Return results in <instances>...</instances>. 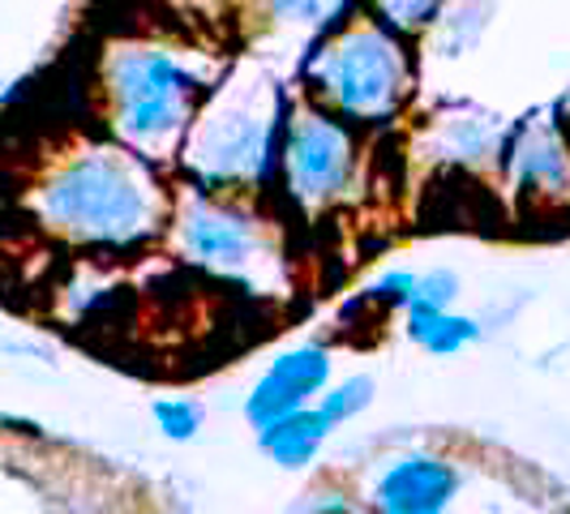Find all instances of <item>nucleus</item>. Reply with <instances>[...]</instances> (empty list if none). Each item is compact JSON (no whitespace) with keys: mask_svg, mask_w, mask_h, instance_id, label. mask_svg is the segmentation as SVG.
<instances>
[{"mask_svg":"<svg viewBox=\"0 0 570 514\" xmlns=\"http://www.w3.org/2000/svg\"><path fill=\"white\" fill-rule=\"evenodd\" d=\"M416 296V275L412 270H386L382 279L365 287V296L356 305H382V309H407Z\"/></svg>","mask_w":570,"mask_h":514,"instance_id":"nucleus-17","label":"nucleus"},{"mask_svg":"<svg viewBox=\"0 0 570 514\" xmlns=\"http://www.w3.org/2000/svg\"><path fill=\"white\" fill-rule=\"evenodd\" d=\"M150 416H155V425H159V433H164L168 442H194V437H198V428H202V421H206L202 403L198 399H180V395L155 399Z\"/></svg>","mask_w":570,"mask_h":514,"instance_id":"nucleus-15","label":"nucleus"},{"mask_svg":"<svg viewBox=\"0 0 570 514\" xmlns=\"http://www.w3.org/2000/svg\"><path fill=\"white\" fill-rule=\"evenodd\" d=\"M292 86L301 99L335 112L352 129L386 134L412 112L421 86V43L403 39L365 13L317 34L296 52Z\"/></svg>","mask_w":570,"mask_h":514,"instance_id":"nucleus-4","label":"nucleus"},{"mask_svg":"<svg viewBox=\"0 0 570 514\" xmlns=\"http://www.w3.org/2000/svg\"><path fill=\"white\" fill-rule=\"evenodd\" d=\"M370 399H373V377H347L340 386H331V395H322L317 407L331 416V425L340 428V425H347L356 412H365Z\"/></svg>","mask_w":570,"mask_h":514,"instance_id":"nucleus-16","label":"nucleus"},{"mask_svg":"<svg viewBox=\"0 0 570 514\" xmlns=\"http://www.w3.org/2000/svg\"><path fill=\"white\" fill-rule=\"evenodd\" d=\"M236 4V30L249 39H275L292 43L296 52L314 43L317 34L343 27L352 13H361L356 0H232Z\"/></svg>","mask_w":570,"mask_h":514,"instance_id":"nucleus-9","label":"nucleus"},{"mask_svg":"<svg viewBox=\"0 0 570 514\" xmlns=\"http://www.w3.org/2000/svg\"><path fill=\"white\" fill-rule=\"evenodd\" d=\"M356 4H361L365 18L382 22L386 30H395L412 43H421L446 9V0H356Z\"/></svg>","mask_w":570,"mask_h":514,"instance_id":"nucleus-14","label":"nucleus"},{"mask_svg":"<svg viewBox=\"0 0 570 514\" xmlns=\"http://www.w3.org/2000/svg\"><path fill=\"white\" fill-rule=\"evenodd\" d=\"M493 168L507 194L523 206L537 210L570 206V134L553 108L528 112L511 129H502Z\"/></svg>","mask_w":570,"mask_h":514,"instance_id":"nucleus-7","label":"nucleus"},{"mask_svg":"<svg viewBox=\"0 0 570 514\" xmlns=\"http://www.w3.org/2000/svg\"><path fill=\"white\" fill-rule=\"evenodd\" d=\"M459 296V275L455 270H433L425 279H416V296L412 305H429V309H451Z\"/></svg>","mask_w":570,"mask_h":514,"instance_id":"nucleus-18","label":"nucleus"},{"mask_svg":"<svg viewBox=\"0 0 570 514\" xmlns=\"http://www.w3.org/2000/svg\"><path fill=\"white\" fill-rule=\"evenodd\" d=\"M331 433H335L331 416L314 403V407H296V412H287L279 421L257 428V446L275 458L284 472H301V467L314 463L317 451H322V442H326Z\"/></svg>","mask_w":570,"mask_h":514,"instance_id":"nucleus-11","label":"nucleus"},{"mask_svg":"<svg viewBox=\"0 0 570 514\" xmlns=\"http://www.w3.org/2000/svg\"><path fill=\"white\" fill-rule=\"evenodd\" d=\"M292 99L296 90L271 65L249 52L232 57L171 159L180 185L224 198L271 194Z\"/></svg>","mask_w":570,"mask_h":514,"instance_id":"nucleus-3","label":"nucleus"},{"mask_svg":"<svg viewBox=\"0 0 570 514\" xmlns=\"http://www.w3.org/2000/svg\"><path fill=\"white\" fill-rule=\"evenodd\" d=\"M171 224L180 249L206 270L245 275L266 254V219L254 210V198H224V194H185L171 206Z\"/></svg>","mask_w":570,"mask_h":514,"instance_id":"nucleus-6","label":"nucleus"},{"mask_svg":"<svg viewBox=\"0 0 570 514\" xmlns=\"http://www.w3.org/2000/svg\"><path fill=\"white\" fill-rule=\"evenodd\" d=\"M361 171H365V134L296 95L279 142L275 194L296 215H326L356 194Z\"/></svg>","mask_w":570,"mask_h":514,"instance_id":"nucleus-5","label":"nucleus"},{"mask_svg":"<svg viewBox=\"0 0 570 514\" xmlns=\"http://www.w3.org/2000/svg\"><path fill=\"white\" fill-rule=\"evenodd\" d=\"M489 9H493V0H446L442 18L433 22V30L421 43H433L442 57H463L485 34Z\"/></svg>","mask_w":570,"mask_h":514,"instance_id":"nucleus-13","label":"nucleus"},{"mask_svg":"<svg viewBox=\"0 0 570 514\" xmlns=\"http://www.w3.org/2000/svg\"><path fill=\"white\" fill-rule=\"evenodd\" d=\"M228 60L224 39L185 30L171 18H134L112 27L90 65V90L108 138L171 168Z\"/></svg>","mask_w":570,"mask_h":514,"instance_id":"nucleus-1","label":"nucleus"},{"mask_svg":"<svg viewBox=\"0 0 570 514\" xmlns=\"http://www.w3.org/2000/svg\"><path fill=\"white\" fill-rule=\"evenodd\" d=\"M553 112H558V120H562V129H567V134H570V86H567V90H562V99L553 103Z\"/></svg>","mask_w":570,"mask_h":514,"instance_id":"nucleus-20","label":"nucleus"},{"mask_svg":"<svg viewBox=\"0 0 570 514\" xmlns=\"http://www.w3.org/2000/svg\"><path fill=\"white\" fill-rule=\"evenodd\" d=\"M407 339L425 347L433 356H455L468 343L481 339V322L476 317H459L451 309H429V305H407Z\"/></svg>","mask_w":570,"mask_h":514,"instance_id":"nucleus-12","label":"nucleus"},{"mask_svg":"<svg viewBox=\"0 0 570 514\" xmlns=\"http://www.w3.org/2000/svg\"><path fill=\"white\" fill-rule=\"evenodd\" d=\"M331 386V352L317 347V343H301V347H287L271 360V369L257 377V386L245 399V421L254 428L279 421L296 407H309V403Z\"/></svg>","mask_w":570,"mask_h":514,"instance_id":"nucleus-8","label":"nucleus"},{"mask_svg":"<svg viewBox=\"0 0 570 514\" xmlns=\"http://www.w3.org/2000/svg\"><path fill=\"white\" fill-rule=\"evenodd\" d=\"M305 514H361L352 502H343V497H326V502H317V506H309Z\"/></svg>","mask_w":570,"mask_h":514,"instance_id":"nucleus-19","label":"nucleus"},{"mask_svg":"<svg viewBox=\"0 0 570 514\" xmlns=\"http://www.w3.org/2000/svg\"><path fill=\"white\" fill-rule=\"evenodd\" d=\"M171 206L168 168L112 138L73 146L35 185L39 224L99 254L150 245L171 224Z\"/></svg>","mask_w":570,"mask_h":514,"instance_id":"nucleus-2","label":"nucleus"},{"mask_svg":"<svg viewBox=\"0 0 570 514\" xmlns=\"http://www.w3.org/2000/svg\"><path fill=\"white\" fill-rule=\"evenodd\" d=\"M459 476L446 458L407 455L395 458L377 485H373V511L377 514H446L459 497Z\"/></svg>","mask_w":570,"mask_h":514,"instance_id":"nucleus-10","label":"nucleus"}]
</instances>
